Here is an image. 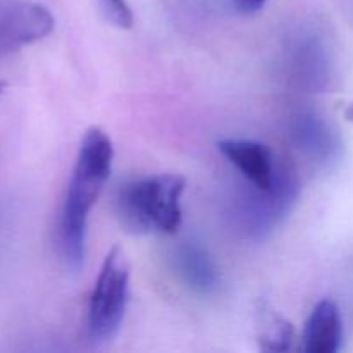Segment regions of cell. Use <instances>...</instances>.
<instances>
[{
	"label": "cell",
	"mask_w": 353,
	"mask_h": 353,
	"mask_svg": "<svg viewBox=\"0 0 353 353\" xmlns=\"http://www.w3.org/2000/svg\"><path fill=\"white\" fill-rule=\"evenodd\" d=\"M112 161L114 147L109 134L97 126L90 128L79 145L59 221L62 255L74 271L85 264L90 210L109 179Z\"/></svg>",
	"instance_id": "6da1fadb"
},
{
	"label": "cell",
	"mask_w": 353,
	"mask_h": 353,
	"mask_svg": "<svg viewBox=\"0 0 353 353\" xmlns=\"http://www.w3.org/2000/svg\"><path fill=\"white\" fill-rule=\"evenodd\" d=\"M186 181L178 174L131 179L119 186L116 214L131 234H174L181 226V196Z\"/></svg>",
	"instance_id": "7a4b0ae2"
},
{
	"label": "cell",
	"mask_w": 353,
	"mask_h": 353,
	"mask_svg": "<svg viewBox=\"0 0 353 353\" xmlns=\"http://www.w3.org/2000/svg\"><path fill=\"white\" fill-rule=\"evenodd\" d=\"M130 295V264L123 248H110L88 302L86 327L93 341L112 340L123 324Z\"/></svg>",
	"instance_id": "3957f363"
},
{
	"label": "cell",
	"mask_w": 353,
	"mask_h": 353,
	"mask_svg": "<svg viewBox=\"0 0 353 353\" xmlns=\"http://www.w3.org/2000/svg\"><path fill=\"white\" fill-rule=\"evenodd\" d=\"M299 178L292 165L283 164L281 174L271 190L248 185L247 196L240 200V219L245 231L262 234L279 223L299 196Z\"/></svg>",
	"instance_id": "277c9868"
},
{
	"label": "cell",
	"mask_w": 353,
	"mask_h": 353,
	"mask_svg": "<svg viewBox=\"0 0 353 353\" xmlns=\"http://www.w3.org/2000/svg\"><path fill=\"white\" fill-rule=\"evenodd\" d=\"M54 26V16L41 3L0 0V59L48 37Z\"/></svg>",
	"instance_id": "5b68a950"
},
{
	"label": "cell",
	"mask_w": 353,
	"mask_h": 353,
	"mask_svg": "<svg viewBox=\"0 0 353 353\" xmlns=\"http://www.w3.org/2000/svg\"><path fill=\"white\" fill-rule=\"evenodd\" d=\"M217 148L248 185L271 190L279 179L283 164L276 162L274 154L268 145L247 138H226L217 143Z\"/></svg>",
	"instance_id": "8992f818"
},
{
	"label": "cell",
	"mask_w": 353,
	"mask_h": 353,
	"mask_svg": "<svg viewBox=\"0 0 353 353\" xmlns=\"http://www.w3.org/2000/svg\"><path fill=\"white\" fill-rule=\"evenodd\" d=\"M303 352L336 353L343 341V323L338 303L324 299L310 312L303 330Z\"/></svg>",
	"instance_id": "52a82bcc"
},
{
	"label": "cell",
	"mask_w": 353,
	"mask_h": 353,
	"mask_svg": "<svg viewBox=\"0 0 353 353\" xmlns=\"http://www.w3.org/2000/svg\"><path fill=\"white\" fill-rule=\"evenodd\" d=\"M176 265L179 274L195 292L202 295L216 292L219 285V272L216 264L199 243L185 241L176 250Z\"/></svg>",
	"instance_id": "ba28073f"
},
{
	"label": "cell",
	"mask_w": 353,
	"mask_h": 353,
	"mask_svg": "<svg viewBox=\"0 0 353 353\" xmlns=\"http://www.w3.org/2000/svg\"><path fill=\"white\" fill-rule=\"evenodd\" d=\"M293 134L303 150L309 152L314 159L324 162L333 159L340 147L334 131L327 126L323 117L314 112H300L295 117Z\"/></svg>",
	"instance_id": "9c48e42d"
},
{
	"label": "cell",
	"mask_w": 353,
	"mask_h": 353,
	"mask_svg": "<svg viewBox=\"0 0 353 353\" xmlns=\"http://www.w3.org/2000/svg\"><path fill=\"white\" fill-rule=\"evenodd\" d=\"M259 347L264 352H286L292 347L293 326L279 316L268 302H262L257 310Z\"/></svg>",
	"instance_id": "30bf717a"
},
{
	"label": "cell",
	"mask_w": 353,
	"mask_h": 353,
	"mask_svg": "<svg viewBox=\"0 0 353 353\" xmlns=\"http://www.w3.org/2000/svg\"><path fill=\"white\" fill-rule=\"evenodd\" d=\"M102 12L105 19L119 30H130L133 28L134 16L128 0H100Z\"/></svg>",
	"instance_id": "8fae6325"
},
{
	"label": "cell",
	"mask_w": 353,
	"mask_h": 353,
	"mask_svg": "<svg viewBox=\"0 0 353 353\" xmlns=\"http://www.w3.org/2000/svg\"><path fill=\"white\" fill-rule=\"evenodd\" d=\"M268 0H234V6L241 14H255L265 6Z\"/></svg>",
	"instance_id": "7c38bea8"
},
{
	"label": "cell",
	"mask_w": 353,
	"mask_h": 353,
	"mask_svg": "<svg viewBox=\"0 0 353 353\" xmlns=\"http://www.w3.org/2000/svg\"><path fill=\"white\" fill-rule=\"evenodd\" d=\"M345 117L353 124V102L348 103L347 109H345Z\"/></svg>",
	"instance_id": "4fadbf2b"
}]
</instances>
